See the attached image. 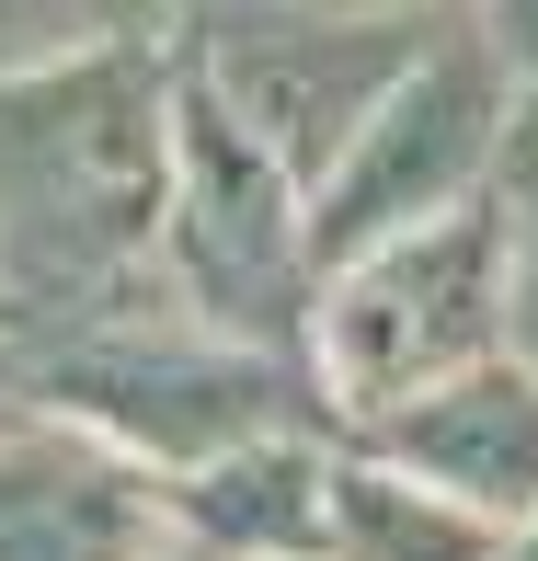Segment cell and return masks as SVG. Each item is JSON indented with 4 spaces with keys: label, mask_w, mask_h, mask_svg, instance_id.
<instances>
[{
    "label": "cell",
    "mask_w": 538,
    "mask_h": 561,
    "mask_svg": "<svg viewBox=\"0 0 538 561\" xmlns=\"http://www.w3.org/2000/svg\"><path fill=\"white\" fill-rule=\"evenodd\" d=\"M172 46L0 81V321L69 333L161 298Z\"/></svg>",
    "instance_id": "cell-1"
},
{
    "label": "cell",
    "mask_w": 538,
    "mask_h": 561,
    "mask_svg": "<svg viewBox=\"0 0 538 561\" xmlns=\"http://www.w3.org/2000/svg\"><path fill=\"white\" fill-rule=\"evenodd\" d=\"M23 367H35V413L46 424L115 447L149 481H184L207 458H229V447L275 436V424H321L310 367L229 344L207 321H184L172 298L69 321V333H23Z\"/></svg>",
    "instance_id": "cell-2"
},
{
    "label": "cell",
    "mask_w": 538,
    "mask_h": 561,
    "mask_svg": "<svg viewBox=\"0 0 538 561\" xmlns=\"http://www.w3.org/2000/svg\"><path fill=\"white\" fill-rule=\"evenodd\" d=\"M493 355H504V195H481L458 218H424L401 241L332 264L298 367H310V401L332 436H367Z\"/></svg>",
    "instance_id": "cell-3"
},
{
    "label": "cell",
    "mask_w": 538,
    "mask_h": 561,
    "mask_svg": "<svg viewBox=\"0 0 538 561\" xmlns=\"http://www.w3.org/2000/svg\"><path fill=\"white\" fill-rule=\"evenodd\" d=\"M161 298L252 355H310L321 229L310 184L172 58V207H161Z\"/></svg>",
    "instance_id": "cell-4"
},
{
    "label": "cell",
    "mask_w": 538,
    "mask_h": 561,
    "mask_svg": "<svg viewBox=\"0 0 538 561\" xmlns=\"http://www.w3.org/2000/svg\"><path fill=\"white\" fill-rule=\"evenodd\" d=\"M424 46L435 23H390L355 0H195L172 58L321 195L344 172V149L378 126V104L424 69Z\"/></svg>",
    "instance_id": "cell-5"
},
{
    "label": "cell",
    "mask_w": 538,
    "mask_h": 561,
    "mask_svg": "<svg viewBox=\"0 0 538 561\" xmlns=\"http://www.w3.org/2000/svg\"><path fill=\"white\" fill-rule=\"evenodd\" d=\"M504 161H516V92H504L493 46L470 23H447L424 46V69L378 104V126L344 149V172L310 195L321 275L401 241V229H424V218H458L481 195H504Z\"/></svg>",
    "instance_id": "cell-6"
},
{
    "label": "cell",
    "mask_w": 538,
    "mask_h": 561,
    "mask_svg": "<svg viewBox=\"0 0 538 561\" xmlns=\"http://www.w3.org/2000/svg\"><path fill=\"white\" fill-rule=\"evenodd\" d=\"M0 561H184V539L149 470L35 413L0 436Z\"/></svg>",
    "instance_id": "cell-7"
},
{
    "label": "cell",
    "mask_w": 538,
    "mask_h": 561,
    "mask_svg": "<svg viewBox=\"0 0 538 561\" xmlns=\"http://www.w3.org/2000/svg\"><path fill=\"white\" fill-rule=\"evenodd\" d=\"M355 447H378L390 470L435 481V493H458L470 516H493L504 539H527V527H538V378L516 367V355H493V367L424 390L413 413L367 424Z\"/></svg>",
    "instance_id": "cell-8"
},
{
    "label": "cell",
    "mask_w": 538,
    "mask_h": 561,
    "mask_svg": "<svg viewBox=\"0 0 538 561\" xmlns=\"http://www.w3.org/2000/svg\"><path fill=\"white\" fill-rule=\"evenodd\" d=\"M332 424H275V436L161 481L184 561H332Z\"/></svg>",
    "instance_id": "cell-9"
},
{
    "label": "cell",
    "mask_w": 538,
    "mask_h": 561,
    "mask_svg": "<svg viewBox=\"0 0 538 561\" xmlns=\"http://www.w3.org/2000/svg\"><path fill=\"white\" fill-rule=\"evenodd\" d=\"M516 539H504L493 516H470L458 493H435V481L390 470L378 447L332 458V561H504Z\"/></svg>",
    "instance_id": "cell-10"
},
{
    "label": "cell",
    "mask_w": 538,
    "mask_h": 561,
    "mask_svg": "<svg viewBox=\"0 0 538 561\" xmlns=\"http://www.w3.org/2000/svg\"><path fill=\"white\" fill-rule=\"evenodd\" d=\"M195 0H0V81H35L69 58H126V46H172Z\"/></svg>",
    "instance_id": "cell-11"
},
{
    "label": "cell",
    "mask_w": 538,
    "mask_h": 561,
    "mask_svg": "<svg viewBox=\"0 0 538 561\" xmlns=\"http://www.w3.org/2000/svg\"><path fill=\"white\" fill-rule=\"evenodd\" d=\"M504 355L538 378V149L504 161Z\"/></svg>",
    "instance_id": "cell-12"
},
{
    "label": "cell",
    "mask_w": 538,
    "mask_h": 561,
    "mask_svg": "<svg viewBox=\"0 0 538 561\" xmlns=\"http://www.w3.org/2000/svg\"><path fill=\"white\" fill-rule=\"evenodd\" d=\"M470 35L493 46L504 92H516V149H538V0H493V12H481Z\"/></svg>",
    "instance_id": "cell-13"
},
{
    "label": "cell",
    "mask_w": 538,
    "mask_h": 561,
    "mask_svg": "<svg viewBox=\"0 0 538 561\" xmlns=\"http://www.w3.org/2000/svg\"><path fill=\"white\" fill-rule=\"evenodd\" d=\"M35 424V367H23V333L0 321V436H23Z\"/></svg>",
    "instance_id": "cell-14"
},
{
    "label": "cell",
    "mask_w": 538,
    "mask_h": 561,
    "mask_svg": "<svg viewBox=\"0 0 538 561\" xmlns=\"http://www.w3.org/2000/svg\"><path fill=\"white\" fill-rule=\"evenodd\" d=\"M355 12H390V23H435V35H447V23H481L493 0H355Z\"/></svg>",
    "instance_id": "cell-15"
},
{
    "label": "cell",
    "mask_w": 538,
    "mask_h": 561,
    "mask_svg": "<svg viewBox=\"0 0 538 561\" xmlns=\"http://www.w3.org/2000/svg\"><path fill=\"white\" fill-rule=\"evenodd\" d=\"M504 561H538V527H527V539H516V550H504Z\"/></svg>",
    "instance_id": "cell-16"
}]
</instances>
